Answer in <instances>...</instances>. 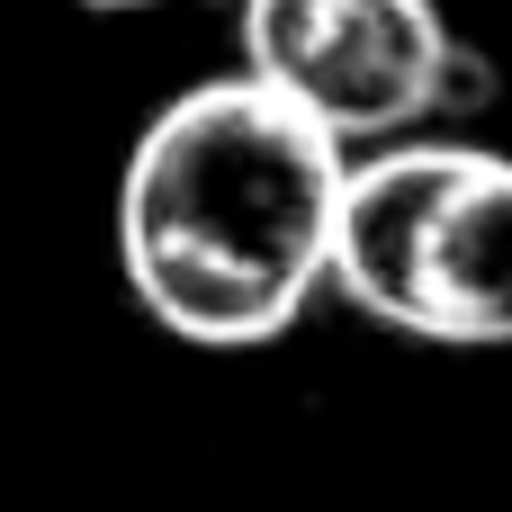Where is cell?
Wrapping results in <instances>:
<instances>
[{"label": "cell", "instance_id": "1", "mask_svg": "<svg viewBox=\"0 0 512 512\" xmlns=\"http://www.w3.org/2000/svg\"><path fill=\"white\" fill-rule=\"evenodd\" d=\"M351 144L252 72L180 90L126 153L117 180V270L135 306L198 342H279L315 288H333Z\"/></svg>", "mask_w": 512, "mask_h": 512}, {"label": "cell", "instance_id": "2", "mask_svg": "<svg viewBox=\"0 0 512 512\" xmlns=\"http://www.w3.org/2000/svg\"><path fill=\"white\" fill-rule=\"evenodd\" d=\"M333 288L450 351L512 342V153L459 135H405L351 153Z\"/></svg>", "mask_w": 512, "mask_h": 512}, {"label": "cell", "instance_id": "3", "mask_svg": "<svg viewBox=\"0 0 512 512\" xmlns=\"http://www.w3.org/2000/svg\"><path fill=\"white\" fill-rule=\"evenodd\" d=\"M243 72L333 144H405L468 90L441 0H243Z\"/></svg>", "mask_w": 512, "mask_h": 512}, {"label": "cell", "instance_id": "4", "mask_svg": "<svg viewBox=\"0 0 512 512\" xmlns=\"http://www.w3.org/2000/svg\"><path fill=\"white\" fill-rule=\"evenodd\" d=\"M81 9H153V0H81Z\"/></svg>", "mask_w": 512, "mask_h": 512}, {"label": "cell", "instance_id": "5", "mask_svg": "<svg viewBox=\"0 0 512 512\" xmlns=\"http://www.w3.org/2000/svg\"><path fill=\"white\" fill-rule=\"evenodd\" d=\"M234 9H243V0H234Z\"/></svg>", "mask_w": 512, "mask_h": 512}]
</instances>
